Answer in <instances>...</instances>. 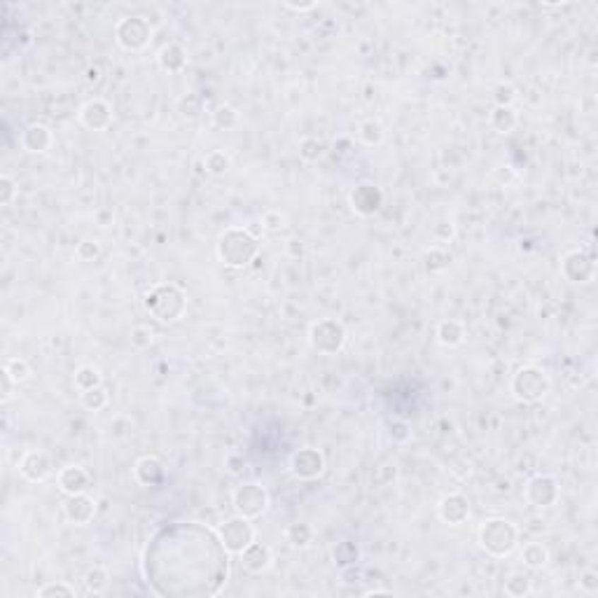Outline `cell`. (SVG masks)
Returning a JSON list of instances; mask_svg holds the SVG:
<instances>
[{
    "instance_id": "1",
    "label": "cell",
    "mask_w": 598,
    "mask_h": 598,
    "mask_svg": "<svg viewBox=\"0 0 598 598\" xmlns=\"http://www.w3.org/2000/svg\"><path fill=\"white\" fill-rule=\"evenodd\" d=\"M145 311L150 313V318H155L157 323L171 325L185 318L189 299L187 293L175 283H155L143 299Z\"/></svg>"
},
{
    "instance_id": "2",
    "label": "cell",
    "mask_w": 598,
    "mask_h": 598,
    "mask_svg": "<svg viewBox=\"0 0 598 598\" xmlns=\"http://www.w3.org/2000/svg\"><path fill=\"white\" fill-rule=\"evenodd\" d=\"M259 252V239H255L245 227H227L216 243L218 259L229 269H243Z\"/></svg>"
},
{
    "instance_id": "3",
    "label": "cell",
    "mask_w": 598,
    "mask_h": 598,
    "mask_svg": "<svg viewBox=\"0 0 598 598\" xmlns=\"http://www.w3.org/2000/svg\"><path fill=\"white\" fill-rule=\"evenodd\" d=\"M479 547L493 558H505L510 554H515V549L519 547V528L512 524L510 519L493 517L486 519L479 526L477 533Z\"/></svg>"
},
{
    "instance_id": "4",
    "label": "cell",
    "mask_w": 598,
    "mask_h": 598,
    "mask_svg": "<svg viewBox=\"0 0 598 598\" xmlns=\"http://www.w3.org/2000/svg\"><path fill=\"white\" fill-rule=\"evenodd\" d=\"M510 388H512V393H515V397L519 402L535 404V402H542L544 397H547L551 383H549V377L544 370H540V367H535V365H524L512 374Z\"/></svg>"
},
{
    "instance_id": "5",
    "label": "cell",
    "mask_w": 598,
    "mask_h": 598,
    "mask_svg": "<svg viewBox=\"0 0 598 598\" xmlns=\"http://www.w3.org/2000/svg\"><path fill=\"white\" fill-rule=\"evenodd\" d=\"M348 341V332L344 323L336 318H320L309 327V344L320 356H336L341 353Z\"/></svg>"
},
{
    "instance_id": "6",
    "label": "cell",
    "mask_w": 598,
    "mask_h": 598,
    "mask_svg": "<svg viewBox=\"0 0 598 598\" xmlns=\"http://www.w3.org/2000/svg\"><path fill=\"white\" fill-rule=\"evenodd\" d=\"M216 538L220 542V547L232 556H241V551L248 544L255 542V528H252L250 519L245 517H229L218 526Z\"/></svg>"
},
{
    "instance_id": "7",
    "label": "cell",
    "mask_w": 598,
    "mask_h": 598,
    "mask_svg": "<svg viewBox=\"0 0 598 598\" xmlns=\"http://www.w3.org/2000/svg\"><path fill=\"white\" fill-rule=\"evenodd\" d=\"M232 505L239 517L255 521L269 510V493H266V488L262 484H257V481H243V484L236 486L234 491Z\"/></svg>"
},
{
    "instance_id": "8",
    "label": "cell",
    "mask_w": 598,
    "mask_h": 598,
    "mask_svg": "<svg viewBox=\"0 0 598 598\" xmlns=\"http://www.w3.org/2000/svg\"><path fill=\"white\" fill-rule=\"evenodd\" d=\"M115 40L124 52H143L152 40V24L143 17H122L115 24Z\"/></svg>"
},
{
    "instance_id": "9",
    "label": "cell",
    "mask_w": 598,
    "mask_h": 598,
    "mask_svg": "<svg viewBox=\"0 0 598 598\" xmlns=\"http://www.w3.org/2000/svg\"><path fill=\"white\" fill-rule=\"evenodd\" d=\"M524 496H526L528 505H533V508H538V510H547L551 505L558 503V498H561V486H558V481L551 477V474H535L533 479H528Z\"/></svg>"
},
{
    "instance_id": "10",
    "label": "cell",
    "mask_w": 598,
    "mask_h": 598,
    "mask_svg": "<svg viewBox=\"0 0 598 598\" xmlns=\"http://www.w3.org/2000/svg\"><path fill=\"white\" fill-rule=\"evenodd\" d=\"M348 206L353 209L356 216L360 218H372L377 216L383 206V192L374 182H358L348 194Z\"/></svg>"
},
{
    "instance_id": "11",
    "label": "cell",
    "mask_w": 598,
    "mask_h": 598,
    "mask_svg": "<svg viewBox=\"0 0 598 598\" xmlns=\"http://www.w3.org/2000/svg\"><path fill=\"white\" fill-rule=\"evenodd\" d=\"M290 472L299 481H313L325 472V456L318 449L304 447L290 456Z\"/></svg>"
},
{
    "instance_id": "12",
    "label": "cell",
    "mask_w": 598,
    "mask_h": 598,
    "mask_svg": "<svg viewBox=\"0 0 598 598\" xmlns=\"http://www.w3.org/2000/svg\"><path fill=\"white\" fill-rule=\"evenodd\" d=\"M561 274L570 283H592L596 279V262L585 250H570L561 259Z\"/></svg>"
},
{
    "instance_id": "13",
    "label": "cell",
    "mask_w": 598,
    "mask_h": 598,
    "mask_svg": "<svg viewBox=\"0 0 598 598\" xmlns=\"http://www.w3.org/2000/svg\"><path fill=\"white\" fill-rule=\"evenodd\" d=\"M112 105L103 98H91L80 108V122L89 131H108L112 127Z\"/></svg>"
},
{
    "instance_id": "14",
    "label": "cell",
    "mask_w": 598,
    "mask_h": 598,
    "mask_svg": "<svg viewBox=\"0 0 598 598\" xmlns=\"http://www.w3.org/2000/svg\"><path fill=\"white\" fill-rule=\"evenodd\" d=\"M52 470H54L52 458L40 449H30L19 458V474L30 484H40L49 477Z\"/></svg>"
},
{
    "instance_id": "15",
    "label": "cell",
    "mask_w": 598,
    "mask_h": 598,
    "mask_svg": "<svg viewBox=\"0 0 598 598\" xmlns=\"http://www.w3.org/2000/svg\"><path fill=\"white\" fill-rule=\"evenodd\" d=\"M64 517L68 524H73V526H87L96 517V500L87 493L66 496Z\"/></svg>"
},
{
    "instance_id": "16",
    "label": "cell",
    "mask_w": 598,
    "mask_h": 598,
    "mask_svg": "<svg viewBox=\"0 0 598 598\" xmlns=\"http://www.w3.org/2000/svg\"><path fill=\"white\" fill-rule=\"evenodd\" d=\"M134 479L145 488H155L166 479V465L159 456H141L134 465Z\"/></svg>"
},
{
    "instance_id": "17",
    "label": "cell",
    "mask_w": 598,
    "mask_h": 598,
    "mask_svg": "<svg viewBox=\"0 0 598 598\" xmlns=\"http://www.w3.org/2000/svg\"><path fill=\"white\" fill-rule=\"evenodd\" d=\"M437 515L449 526H461L470 519V500L463 493H449L444 496L437 505Z\"/></svg>"
},
{
    "instance_id": "18",
    "label": "cell",
    "mask_w": 598,
    "mask_h": 598,
    "mask_svg": "<svg viewBox=\"0 0 598 598\" xmlns=\"http://www.w3.org/2000/svg\"><path fill=\"white\" fill-rule=\"evenodd\" d=\"M91 484L89 472L80 465H68L57 474V486L64 496H78L87 493V488Z\"/></svg>"
},
{
    "instance_id": "19",
    "label": "cell",
    "mask_w": 598,
    "mask_h": 598,
    "mask_svg": "<svg viewBox=\"0 0 598 598\" xmlns=\"http://www.w3.org/2000/svg\"><path fill=\"white\" fill-rule=\"evenodd\" d=\"M52 143H54V134H52V129L47 124H40V122L28 124L21 131V148L30 152V155H42V152H47L52 148Z\"/></svg>"
},
{
    "instance_id": "20",
    "label": "cell",
    "mask_w": 598,
    "mask_h": 598,
    "mask_svg": "<svg viewBox=\"0 0 598 598\" xmlns=\"http://www.w3.org/2000/svg\"><path fill=\"white\" fill-rule=\"evenodd\" d=\"M271 563H274V554H271V549L266 547V544L262 542H252L248 544L243 551H241V565H243V570H248L252 575H259V573H266L271 568Z\"/></svg>"
},
{
    "instance_id": "21",
    "label": "cell",
    "mask_w": 598,
    "mask_h": 598,
    "mask_svg": "<svg viewBox=\"0 0 598 598\" xmlns=\"http://www.w3.org/2000/svg\"><path fill=\"white\" fill-rule=\"evenodd\" d=\"M157 64H159V68H162L164 73L178 75V73H182L187 68V52L178 42H168V45H164L162 49H159Z\"/></svg>"
},
{
    "instance_id": "22",
    "label": "cell",
    "mask_w": 598,
    "mask_h": 598,
    "mask_svg": "<svg viewBox=\"0 0 598 598\" xmlns=\"http://www.w3.org/2000/svg\"><path fill=\"white\" fill-rule=\"evenodd\" d=\"M435 336H437V344H442L444 348H456L465 341V325L456 318H447L437 325Z\"/></svg>"
},
{
    "instance_id": "23",
    "label": "cell",
    "mask_w": 598,
    "mask_h": 598,
    "mask_svg": "<svg viewBox=\"0 0 598 598\" xmlns=\"http://www.w3.org/2000/svg\"><path fill=\"white\" fill-rule=\"evenodd\" d=\"M488 124H491V129H493L496 134L508 136V134H512L517 129L519 117H517L515 108H500V105H496V108L491 110V115H488Z\"/></svg>"
},
{
    "instance_id": "24",
    "label": "cell",
    "mask_w": 598,
    "mask_h": 598,
    "mask_svg": "<svg viewBox=\"0 0 598 598\" xmlns=\"http://www.w3.org/2000/svg\"><path fill=\"white\" fill-rule=\"evenodd\" d=\"M521 561H524L526 568L542 570L549 563V549L542 542H526L521 547Z\"/></svg>"
},
{
    "instance_id": "25",
    "label": "cell",
    "mask_w": 598,
    "mask_h": 598,
    "mask_svg": "<svg viewBox=\"0 0 598 598\" xmlns=\"http://www.w3.org/2000/svg\"><path fill=\"white\" fill-rule=\"evenodd\" d=\"M313 538H316L313 528L309 524H302V521L290 524L286 528V540H288L290 547H295V549H309L313 544Z\"/></svg>"
},
{
    "instance_id": "26",
    "label": "cell",
    "mask_w": 598,
    "mask_h": 598,
    "mask_svg": "<svg viewBox=\"0 0 598 598\" xmlns=\"http://www.w3.org/2000/svg\"><path fill=\"white\" fill-rule=\"evenodd\" d=\"M204 164V171L213 175V178H220V175H225L229 168H232V157L227 155L225 150H211L209 155L201 159Z\"/></svg>"
},
{
    "instance_id": "27",
    "label": "cell",
    "mask_w": 598,
    "mask_h": 598,
    "mask_svg": "<svg viewBox=\"0 0 598 598\" xmlns=\"http://www.w3.org/2000/svg\"><path fill=\"white\" fill-rule=\"evenodd\" d=\"M358 138L367 148H377V145L383 143V138H386V129H383L379 119H365L358 127Z\"/></svg>"
},
{
    "instance_id": "28",
    "label": "cell",
    "mask_w": 598,
    "mask_h": 598,
    "mask_svg": "<svg viewBox=\"0 0 598 598\" xmlns=\"http://www.w3.org/2000/svg\"><path fill=\"white\" fill-rule=\"evenodd\" d=\"M503 589L510 598H524L533 592V580L528 578L526 573H510L508 578H505Z\"/></svg>"
},
{
    "instance_id": "29",
    "label": "cell",
    "mask_w": 598,
    "mask_h": 598,
    "mask_svg": "<svg viewBox=\"0 0 598 598\" xmlns=\"http://www.w3.org/2000/svg\"><path fill=\"white\" fill-rule=\"evenodd\" d=\"M84 589L89 594H103L110 585V573L103 568V565H91V568L84 573Z\"/></svg>"
},
{
    "instance_id": "30",
    "label": "cell",
    "mask_w": 598,
    "mask_h": 598,
    "mask_svg": "<svg viewBox=\"0 0 598 598\" xmlns=\"http://www.w3.org/2000/svg\"><path fill=\"white\" fill-rule=\"evenodd\" d=\"M103 386V374L98 367L94 365H82L78 367V372H75V388L84 393V390H91V388H98Z\"/></svg>"
},
{
    "instance_id": "31",
    "label": "cell",
    "mask_w": 598,
    "mask_h": 598,
    "mask_svg": "<svg viewBox=\"0 0 598 598\" xmlns=\"http://www.w3.org/2000/svg\"><path fill=\"white\" fill-rule=\"evenodd\" d=\"M358 558H360V547L353 540H339L332 547V561L339 565V568L358 563Z\"/></svg>"
},
{
    "instance_id": "32",
    "label": "cell",
    "mask_w": 598,
    "mask_h": 598,
    "mask_svg": "<svg viewBox=\"0 0 598 598\" xmlns=\"http://www.w3.org/2000/svg\"><path fill=\"white\" fill-rule=\"evenodd\" d=\"M155 327L148 325V323H138L129 329V344H131V348L136 351H148L152 344H155Z\"/></svg>"
},
{
    "instance_id": "33",
    "label": "cell",
    "mask_w": 598,
    "mask_h": 598,
    "mask_svg": "<svg viewBox=\"0 0 598 598\" xmlns=\"http://www.w3.org/2000/svg\"><path fill=\"white\" fill-rule=\"evenodd\" d=\"M80 402H82V407L87 409V411H103L105 407H108L110 395H108V390H105L103 386H98V388L84 390V393L80 395Z\"/></svg>"
},
{
    "instance_id": "34",
    "label": "cell",
    "mask_w": 598,
    "mask_h": 598,
    "mask_svg": "<svg viewBox=\"0 0 598 598\" xmlns=\"http://www.w3.org/2000/svg\"><path fill=\"white\" fill-rule=\"evenodd\" d=\"M325 155V143L320 141L316 136H304L302 141H299V157L304 159V162H318L320 157Z\"/></svg>"
},
{
    "instance_id": "35",
    "label": "cell",
    "mask_w": 598,
    "mask_h": 598,
    "mask_svg": "<svg viewBox=\"0 0 598 598\" xmlns=\"http://www.w3.org/2000/svg\"><path fill=\"white\" fill-rule=\"evenodd\" d=\"M175 108H178L180 117L185 119H197L199 115L204 112V98L199 94H182L178 98V103H175Z\"/></svg>"
},
{
    "instance_id": "36",
    "label": "cell",
    "mask_w": 598,
    "mask_h": 598,
    "mask_svg": "<svg viewBox=\"0 0 598 598\" xmlns=\"http://www.w3.org/2000/svg\"><path fill=\"white\" fill-rule=\"evenodd\" d=\"M236 124H239V112L232 105H218L213 110V127L220 131H232Z\"/></svg>"
},
{
    "instance_id": "37",
    "label": "cell",
    "mask_w": 598,
    "mask_h": 598,
    "mask_svg": "<svg viewBox=\"0 0 598 598\" xmlns=\"http://www.w3.org/2000/svg\"><path fill=\"white\" fill-rule=\"evenodd\" d=\"M3 372H7L10 374V379L17 383H24V381H28L30 379V374H33V370H30V365L26 363L24 358H10L5 363V367H3Z\"/></svg>"
},
{
    "instance_id": "38",
    "label": "cell",
    "mask_w": 598,
    "mask_h": 598,
    "mask_svg": "<svg viewBox=\"0 0 598 598\" xmlns=\"http://www.w3.org/2000/svg\"><path fill=\"white\" fill-rule=\"evenodd\" d=\"M519 98V91L512 82H498L493 87V103L500 108H512Z\"/></svg>"
},
{
    "instance_id": "39",
    "label": "cell",
    "mask_w": 598,
    "mask_h": 598,
    "mask_svg": "<svg viewBox=\"0 0 598 598\" xmlns=\"http://www.w3.org/2000/svg\"><path fill=\"white\" fill-rule=\"evenodd\" d=\"M451 262V255H449V250H444V248H430L426 252V266H428V271H442V269H447Z\"/></svg>"
},
{
    "instance_id": "40",
    "label": "cell",
    "mask_w": 598,
    "mask_h": 598,
    "mask_svg": "<svg viewBox=\"0 0 598 598\" xmlns=\"http://www.w3.org/2000/svg\"><path fill=\"white\" fill-rule=\"evenodd\" d=\"M75 594V587L71 585H66V582H49V585H45L37 589V596L40 598H54V596H61V598H73Z\"/></svg>"
},
{
    "instance_id": "41",
    "label": "cell",
    "mask_w": 598,
    "mask_h": 598,
    "mask_svg": "<svg viewBox=\"0 0 598 598\" xmlns=\"http://www.w3.org/2000/svg\"><path fill=\"white\" fill-rule=\"evenodd\" d=\"M19 197V185L12 175H0V206H12Z\"/></svg>"
},
{
    "instance_id": "42",
    "label": "cell",
    "mask_w": 598,
    "mask_h": 598,
    "mask_svg": "<svg viewBox=\"0 0 598 598\" xmlns=\"http://www.w3.org/2000/svg\"><path fill=\"white\" fill-rule=\"evenodd\" d=\"M75 255H78L80 262H94V259H98V255H101V243L98 241H80L78 243V248H75Z\"/></svg>"
},
{
    "instance_id": "43",
    "label": "cell",
    "mask_w": 598,
    "mask_h": 598,
    "mask_svg": "<svg viewBox=\"0 0 598 598\" xmlns=\"http://www.w3.org/2000/svg\"><path fill=\"white\" fill-rule=\"evenodd\" d=\"M259 225H262L264 232L276 234V232H281V229L286 227V216H283L281 211H266L264 216H262V220H259Z\"/></svg>"
},
{
    "instance_id": "44",
    "label": "cell",
    "mask_w": 598,
    "mask_h": 598,
    "mask_svg": "<svg viewBox=\"0 0 598 598\" xmlns=\"http://www.w3.org/2000/svg\"><path fill=\"white\" fill-rule=\"evenodd\" d=\"M363 575H365V570L360 568L358 563H351V565L339 568V580H341L344 587H356L358 582H363Z\"/></svg>"
},
{
    "instance_id": "45",
    "label": "cell",
    "mask_w": 598,
    "mask_h": 598,
    "mask_svg": "<svg viewBox=\"0 0 598 598\" xmlns=\"http://www.w3.org/2000/svg\"><path fill=\"white\" fill-rule=\"evenodd\" d=\"M388 435H390V440H393L395 444H404L411 437V428H409L407 421H390Z\"/></svg>"
},
{
    "instance_id": "46",
    "label": "cell",
    "mask_w": 598,
    "mask_h": 598,
    "mask_svg": "<svg viewBox=\"0 0 598 598\" xmlns=\"http://www.w3.org/2000/svg\"><path fill=\"white\" fill-rule=\"evenodd\" d=\"M580 589L585 594H598V573L596 570H585L580 575Z\"/></svg>"
},
{
    "instance_id": "47",
    "label": "cell",
    "mask_w": 598,
    "mask_h": 598,
    "mask_svg": "<svg viewBox=\"0 0 598 598\" xmlns=\"http://www.w3.org/2000/svg\"><path fill=\"white\" fill-rule=\"evenodd\" d=\"M84 82H87L89 87H96V84H101V82H103V71H101V66L89 64L87 68H84Z\"/></svg>"
},
{
    "instance_id": "48",
    "label": "cell",
    "mask_w": 598,
    "mask_h": 598,
    "mask_svg": "<svg viewBox=\"0 0 598 598\" xmlns=\"http://www.w3.org/2000/svg\"><path fill=\"white\" fill-rule=\"evenodd\" d=\"M433 234H435L437 241L447 243V241L454 239L456 229H454V225H451V222H440V225H435V232H433Z\"/></svg>"
},
{
    "instance_id": "49",
    "label": "cell",
    "mask_w": 598,
    "mask_h": 598,
    "mask_svg": "<svg viewBox=\"0 0 598 598\" xmlns=\"http://www.w3.org/2000/svg\"><path fill=\"white\" fill-rule=\"evenodd\" d=\"M225 467H227L229 474H241L243 467H245L243 456H239V454H229V456L225 458Z\"/></svg>"
},
{
    "instance_id": "50",
    "label": "cell",
    "mask_w": 598,
    "mask_h": 598,
    "mask_svg": "<svg viewBox=\"0 0 598 598\" xmlns=\"http://www.w3.org/2000/svg\"><path fill=\"white\" fill-rule=\"evenodd\" d=\"M0 383H3V395H0V400L7 404L14 397V386H17V383L10 379V374H7V372L0 374Z\"/></svg>"
},
{
    "instance_id": "51",
    "label": "cell",
    "mask_w": 598,
    "mask_h": 598,
    "mask_svg": "<svg viewBox=\"0 0 598 598\" xmlns=\"http://www.w3.org/2000/svg\"><path fill=\"white\" fill-rule=\"evenodd\" d=\"M286 7V10H290V12H297V14H304V12H311V10H316L318 7V3H286L283 5Z\"/></svg>"
},
{
    "instance_id": "52",
    "label": "cell",
    "mask_w": 598,
    "mask_h": 598,
    "mask_svg": "<svg viewBox=\"0 0 598 598\" xmlns=\"http://www.w3.org/2000/svg\"><path fill=\"white\" fill-rule=\"evenodd\" d=\"M286 252L290 257H302L304 255V243L299 241V239H290L286 243Z\"/></svg>"
},
{
    "instance_id": "53",
    "label": "cell",
    "mask_w": 598,
    "mask_h": 598,
    "mask_svg": "<svg viewBox=\"0 0 598 598\" xmlns=\"http://www.w3.org/2000/svg\"><path fill=\"white\" fill-rule=\"evenodd\" d=\"M96 222L101 227H110L112 222H115V213L110 209H101V211H96Z\"/></svg>"
},
{
    "instance_id": "54",
    "label": "cell",
    "mask_w": 598,
    "mask_h": 598,
    "mask_svg": "<svg viewBox=\"0 0 598 598\" xmlns=\"http://www.w3.org/2000/svg\"><path fill=\"white\" fill-rule=\"evenodd\" d=\"M365 596H393L390 589H367Z\"/></svg>"
}]
</instances>
